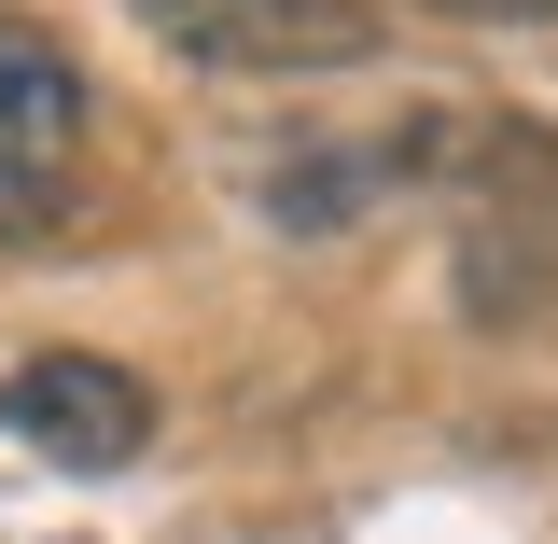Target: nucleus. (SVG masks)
Wrapping results in <instances>:
<instances>
[{"label":"nucleus","instance_id":"nucleus-1","mask_svg":"<svg viewBox=\"0 0 558 544\" xmlns=\"http://www.w3.org/2000/svg\"><path fill=\"white\" fill-rule=\"evenodd\" d=\"M140 28L209 84H336L391 43L377 0H140Z\"/></svg>","mask_w":558,"mask_h":544},{"label":"nucleus","instance_id":"nucleus-2","mask_svg":"<svg viewBox=\"0 0 558 544\" xmlns=\"http://www.w3.org/2000/svg\"><path fill=\"white\" fill-rule=\"evenodd\" d=\"M0 419H14L57 475H126L140 447H154V391H140L112 349H28V363L0 377Z\"/></svg>","mask_w":558,"mask_h":544},{"label":"nucleus","instance_id":"nucleus-3","mask_svg":"<svg viewBox=\"0 0 558 544\" xmlns=\"http://www.w3.org/2000/svg\"><path fill=\"white\" fill-rule=\"evenodd\" d=\"M433 154H461V112H405V126H363V140L266 154V223H363V209L418 196Z\"/></svg>","mask_w":558,"mask_h":544},{"label":"nucleus","instance_id":"nucleus-4","mask_svg":"<svg viewBox=\"0 0 558 544\" xmlns=\"http://www.w3.org/2000/svg\"><path fill=\"white\" fill-rule=\"evenodd\" d=\"M70 140H84V70L28 28H0V238L70 196Z\"/></svg>","mask_w":558,"mask_h":544},{"label":"nucleus","instance_id":"nucleus-5","mask_svg":"<svg viewBox=\"0 0 558 544\" xmlns=\"http://www.w3.org/2000/svg\"><path fill=\"white\" fill-rule=\"evenodd\" d=\"M405 14H447V28H558V0H405Z\"/></svg>","mask_w":558,"mask_h":544}]
</instances>
